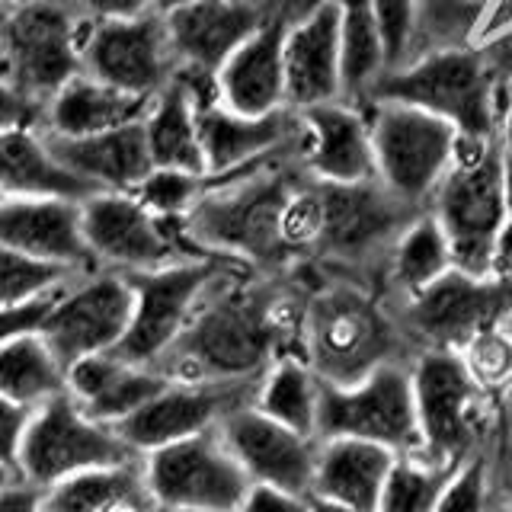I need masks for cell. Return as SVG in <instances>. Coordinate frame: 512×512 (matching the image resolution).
<instances>
[{"label":"cell","instance_id":"603a6c76","mask_svg":"<svg viewBox=\"0 0 512 512\" xmlns=\"http://www.w3.org/2000/svg\"><path fill=\"white\" fill-rule=\"evenodd\" d=\"M304 151L301 164L320 183H368L378 180L372 128L365 106L336 100L301 109Z\"/></svg>","mask_w":512,"mask_h":512},{"label":"cell","instance_id":"60d3db41","mask_svg":"<svg viewBox=\"0 0 512 512\" xmlns=\"http://www.w3.org/2000/svg\"><path fill=\"white\" fill-rule=\"evenodd\" d=\"M464 362H468L471 375L484 384V388L500 397L509 384H512V327H496L484 336H477V340L461 349Z\"/></svg>","mask_w":512,"mask_h":512},{"label":"cell","instance_id":"277c9868","mask_svg":"<svg viewBox=\"0 0 512 512\" xmlns=\"http://www.w3.org/2000/svg\"><path fill=\"white\" fill-rule=\"evenodd\" d=\"M420 458L445 471L496 448V397L480 384L461 352L420 349L410 362Z\"/></svg>","mask_w":512,"mask_h":512},{"label":"cell","instance_id":"30bf717a","mask_svg":"<svg viewBox=\"0 0 512 512\" xmlns=\"http://www.w3.org/2000/svg\"><path fill=\"white\" fill-rule=\"evenodd\" d=\"M234 266L244 263L224 256H196L151 272H122L135 292V314L125 340L112 352L132 365L154 368L183 336L208 288Z\"/></svg>","mask_w":512,"mask_h":512},{"label":"cell","instance_id":"9c48e42d","mask_svg":"<svg viewBox=\"0 0 512 512\" xmlns=\"http://www.w3.org/2000/svg\"><path fill=\"white\" fill-rule=\"evenodd\" d=\"M378 180L397 199L429 212L458 151V128L442 116L407 103H368Z\"/></svg>","mask_w":512,"mask_h":512},{"label":"cell","instance_id":"f1b7e54d","mask_svg":"<svg viewBox=\"0 0 512 512\" xmlns=\"http://www.w3.org/2000/svg\"><path fill=\"white\" fill-rule=\"evenodd\" d=\"M0 192L7 199H71L87 202L96 189L58 164L42 128L0 132Z\"/></svg>","mask_w":512,"mask_h":512},{"label":"cell","instance_id":"7dc6e473","mask_svg":"<svg viewBox=\"0 0 512 512\" xmlns=\"http://www.w3.org/2000/svg\"><path fill=\"white\" fill-rule=\"evenodd\" d=\"M0 512H48L45 490L16 474L0 487Z\"/></svg>","mask_w":512,"mask_h":512},{"label":"cell","instance_id":"7a4b0ae2","mask_svg":"<svg viewBox=\"0 0 512 512\" xmlns=\"http://www.w3.org/2000/svg\"><path fill=\"white\" fill-rule=\"evenodd\" d=\"M509 96L512 26L474 45L445 48L397 71H384L368 103H407L452 122L461 138L493 141L500 138Z\"/></svg>","mask_w":512,"mask_h":512},{"label":"cell","instance_id":"7bdbcfd3","mask_svg":"<svg viewBox=\"0 0 512 512\" xmlns=\"http://www.w3.org/2000/svg\"><path fill=\"white\" fill-rule=\"evenodd\" d=\"M58 292L36 298V301H26V304H0V346L20 340V336H26V333H39L48 311H52Z\"/></svg>","mask_w":512,"mask_h":512},{"label":"cell","instance_id":"cb8c5ba5","mask_svg":"<svg viewBox=\"0 0 512 512\" xmlns=\"http://www.w3.org/2000/svg\"><path fill=\"white\" fill-rule=\"evenodd\" d=\"M0 247L74 272L100 269L84 237L80 202L71 199H7L0 205Z\"/></svg>","mask_w":512,"mask_h":512},{"label":"cell","instance_id":"2e32d148","mask_svg":"<svg viewBox=\"0 0 512 512\" xmlns=\"http://www.w3.org/2000/svg\"><path fill=\"white\" fill-rule=\"evenodd\" d=\"M176 55L167 36L164 13L128 16V20L87 23L84 74L135 96H154L173 84Z\"/></svg>","mask_w":512,"mask_h":512},{"label":"cell","instance_id":"f35d334b","mask_svg":"<svg viewBox=\"0 0 512 512\" xmlns=\"http://www.w3.org/2000/svg\"><path fill=\"white\" fill-rule=\"evenodd\" d=\"M455 471L436 468L420 455H400L384 487L378 512H436L445 480Z\"/></svg>","mask_w":512,"mask_h":512},{"label":"cell","instance_id":"91938a15","mask_svg":"<svg viewBox=\"0 0 512 512\" xmlns=\"http://www.w3.org/2000/svg\"><path fill=\"white\" fill-rule=\"evenodd\" d=\"M7 7H10V0H0V26H4V13H7Z\"/></svg>","mask_w":512,"mask_h":512},{"label":"cell","instance_id":"83f0119b","mask_svg":"<svg viewBox=\"0 0 512 512\" xmlns=\"http://www.w3.org/2000/svg\"><path fill=\"white\" fill-rule=\"evenodd\" d=\"M148 109H151L148 96L125 93L90 74H77L71 84H64L45 103L42 132L64 135V138L100 135V132H112V128L144 122Z\"/></svg>","mask_w":512,"mask_h":512},{"label":"cell","instance_id":"7c38bea8","mask_svg":"<svg viewBox=\"0 0 512 512\" xmlns=\"http://www.w3.org/2000/svg\"><path fill=\"white\" fill-rule=\"evenodd\" d=\"M410 362L381 365L352 388L320 381L317 439H368L397 455H420Z\"/></svg>","mask_w":512,"mask_h":512},{"label":"cell","instance_id":"8fae6325","mask_svg":"<svg viewBox=\"0 0 512 512\" xmlns=\"http://www.w3.org/2000/svg\"><path fill=\"white\" fill-rule=\"evenodd\" d=\"M84 237L100 269L151 272L170 263L196 260L202 253L180 218H160L135 192H96L80 202Z\"/></svg>","mask_w":512,"mask_h":512},{"label":"cell","instance_id":"db71d44e","mask_svg":"<svg viewBox=\"0 0 512 512\" xmlns=\"http://www.w3.org/2000/svg\"><path fill=\"white\" fill-rule=\"evenodd\" d=\"M503 202H506V215L512 218V157L503 160Z\"/></svg>","mask_w":512,"mask_h":512},{"label":"cell","instance_id":"ffe728a7","mask_svg":"<svg viewBox=\"0 0 512 512\" xmlns=\"http://www.w3.org/2000/svg\"><path fill=\"white\" fill-rule=\"evenodd\" d=\"M199 135L208 180H224L285 151H304V122L292 106L269 112V116H240L224 103L202 106Z\"/></svg>","mask_w":512,"mask_h":512},{"label":"cell","instance_id":"7402d4cb","mask_svg":"<svg viewBox=\"0 0 512 512\" xmlns=\"http://www.w3.org/2000/svg\"><path fill=\"white\" fill-rule=\"evenodd\" d=\"M301 13L295 0H285L272 10L269 20L224 61L218 71L221 103L240 116H269L285 109V36Z\"/></svg>","mask_w":512,"mask_h":512},{"label":"cell","instance_id":"d6986e66","mask_svg":"<svg viewBox=\"0 0 512 512\" xmlns=\"http://www.w3.org/2000/svg\"><path fill=\"white\" fill-rule=\"evenodd\" d=\"M340 4L308 0L285 36V100L292 109H311L343 100Z\"/></svg>","mask_w":512,"mask_h":512},{"label":"cell","instance_id":"e575fe53","mask_svg":"<svg viewBox=\"0 0 512 512\" xmlns=\"http://www.w3.org/2000/svg\"><path fill=\"white\" fill-rule=\"evenodd\" d=\"M340 4V45H343V100L365 106L378 77L388 71L384 45L375 23L372 0H336Z\"/></svg>","mask_w":512,"mask_h":512},{"label":"cell","instance_id":"bcb514c9","mask_svg":"<svg viewBox=\"0 0 512 512\" xmlns=\"http://www.w3.org/2000/svg\"><path fill=\"white\" fill-rule=\"evenodd\" d=\"M237 512H311V500L301 493H288L279 487L253 484L247 500L240 503Z\"/></svg>","mask_w":512,"mask_h":512},{"label":"cell","instance_id":"6125c7cd","mask_svg":"<svg viewBox=\"0 0 512 512\" xmlns=\"http://www.w3.org/2000/svg\"><path fill=\"white\" fill-rule=\"evenodd\" d=\"M112 512H141V509H128V506H125V509H112Z\"/></svg>","mask_w":512,"mask_h":512},{"label":"cell","instance_id":"8992f818","mask_svg":"<svg viewBox=\"0 0 512 512\" xmlns=\"http://www.w3.org/2000/svg\"><path fill=\"white\" fill-rule=\"evenodd\" d=\"M503 144L500 138H458V151L429 212L436 215L452 247L455 269L468 276H493V247L506 224L503 202Z\"/></svg>","mask_w":512,"mask_h":512},{"label":"cell","instance_id":"9f6ffc18","mask_svg":"<svg viewBox=\"0 0 512 512\" xmlns=\"http://www.w3.org/2000/svg\"><path fill=\"white\" fill-rule=\"evenodd\" d=\"M183 4H192V0H157V10H160V13H167V10L183 7Z\"/></svg>","mask_w":512,"mask_h":512},{"label":"cell","instance_id":"f907efd6","mask_svg":"<svg viewBox=\"0 0 512 512\" xmlns=\"http://www.w3.org/2000/svg\"><path fill=\"white\" fill-rule=\"evenodd\" d=\"M500 144H503V154L512 157V96H509L506 116H503V125H500Z\"/></svg>","mask_w":512,"mask_h":512},{"label":"cell","instance_id":"f5cc1de1","mask_svg":"<svg viewBox=\"0 0 512 512\" xmlns=\"http://www.w3.org/2000/svg\"><path fill=\"white\" fill-rule=\"evenodd\" d=\"M493 452H496V464H500L506 474H512V436L503 439V442H496Z\"/></svg>","mask_w":512,"mask_h":512},{"label":"cell","instance_id":"11a10c76","mask_svg":"<svg viewBox=\"0 0 512 512\" xmlns=\"http://www.w3.org/2000/svg\"><path fill=\"white\" fill-rule=\"evenodd\" d=\"M500 471H503V468H500ZM503 477H506V503H503L500 512H512V474L503 471Z\"/></svg>","mask_w":512,"mask_h":512},{"label":"cell","instance_id":"836d02e7","mask_svg":"<svg viewBox=\"0 0 512 512\" xmlns=\"http://www.w3.org/2000/svg\"><path fill=\"white\" fill-rule=\"evenodd\" d=\"M269 420H276L301 436L317 439V413H320V378L301 356H282L269 365L253 400Z\"/></svg>","mask_w":512,"mask_h":512},{"label":"cell","instance_id":"6f0895ef","mask_svg":"<svg viewBox=\"0 0 512 512\" xmlns=\"http://www.w3.org/2000/svg\"><path fill=\"white\" fill-rule=\"evenodd\" d=\"M10 477H16V474H13V471H7V468H4V464H0V487H4V484H7V480H10Z\"/></svg>","mask_w":512,"mask_h":512},{"label":"cell","instance_id":"3957f363","mask_svg":"<svg viewBox=\"0 0 512 512\" xmlns=\"http://www.w3.org/2000/svg\"><path fill=\"white\" fill-rule=\"evenodd\" d=\"M320 272L308 282L301 317V359L336 388H352L388 362L416 356L384 292L349 276Z\"/></svg>","mask_w":512,"mask_h":512},{"label":"cell","instance_id":"e7e4bbea","mask_svg":"<svg viewBox=\"0 0 512 512\" xmlns=\"http://www.w3.org/2000/svg\"><path fill=\"white\" fill-rule=\"evenodd\" d=\"M7 202V196H4V192H0V205H4Z\"/></svg>","mask_w":512,"mask_h":512},{"label":"cell","instance_id":"6da1fadb","mask_svg":"<svg viewBox=\"0 0 512 512\" xmlns=\"http://www.w3.org/2000/svg\"><path fill=\"white\" fill-rule=\"evenodd\" d=\"M308 176L301 154L285 151L224 180H208L205 196L183 218L189 240L202 253L237 260L263 276H285L298 263L285 244L282 221Z\"/></svg>","mask_w":512,"mask_h":512},{"label":"cell","instance_id":"94428289","mask_svg":"<svg viewBox=\"0 0 512 512\" xmlns=\"http://www.w3.org/2000/svg\"><path fill=\"white\" fill-rule=\"evenodd\" d=\"M151 512H183V509H167V506H154Z\"/></svg>","mask_w":512,"mask_h":512},{"label":"cell","instance_id":"4dcf8cb0","mask_svg":"<svg viewBox=\"0 0 512 512\" xmlns=\"http://www.w3.org/2000/svg\"><path fill=\"white\" fill-rule=\"evenodd\" d=\"M48 512H112V509H141L151 512L154 500L144 480V458L112 464V468L80 471L61 484L45 490Z\"/></svg>","mask_w":512,"mask_h":512},{"label":"cell","instance_id":"4fadbf2b","mask_svg":"<svg viewBox=\"0 0 512 512\" xmlns=\"http://www.w3.org/2000/svg\"><path fill=\"white\" fill-rule=\"evenodd\" d=\"M135 458L144 455L119 436L116 426L96 423L71 394H61L32 413L20 452V477L48 490L80 471L112 468Z\"/></svg>","mask_w":512,"mask_h":512},{"label":"cell","instance_id":"52a82bcc","mask_svg":"<svg viewBox=\"0 0 512 512\" xmlns=\"http://www.w3.org/2000/svg\"><path fill=\"white\" fill-rule=\"evenodd\" d=\"M87 23L58 0H10L0 26V71L42 106L84 74Z\"/></svg>","mask_w":512,"mask_h":512},{"label":"cell","instance_id":"74e56055","mask_svg":"<svg viewBox=\"0 0 512 512\" xmlns=\"http://www.w3.org/2000/svg\"><path fill=\"white\" fill-rule=\"evenodd\" d=\"M77 276H87V272H74L68 266L45 263L20 250L0 247V304H26L45 298Z\"/></svg>","mask_w":512,"mask_h":512},{"label":"cell","instance_id":"484cf974","mask_svg":"<svg viewBox=\"0 0 512 512\" xmlns=\"http://www.w3.org/2000/svg\"><path fill=\"white\" fill-rule=\"evenodd\" d=\"M68 394L77 407L96 423L119 426L132 413H138L151 397L167 388L170 378L148 365H132L116 352H96L68 365Z\"/></svg>","mask_w":512,"mask_h":512},{"label":"cell","instance_id":"b9f144b4","mask_svg":"<svg viewBox=\"0 0 512 512\" xmlns=\"http://www.w3.org/2000/svg\"><path fill=\"white\" fill-rule=\"evenodd\" d=\"M32 413L36 410L0 394V464L13 474H20V452L26 442V429L32 423Z\"/></svg>","mask_w":512,"mask_h":512},{"label":"cell","instance_id":"44dd1931","mask_svg":"<svg viewBox=\"0 0 512 512\" xmlns=\"http://www.w3.org/2000/svg\"><path fill=\"white\" fill-rule=\"evenodd\" d=\"M272 16L256 0H192L164 13L167 36L180 68L192 74H212L224 68L240 45Z\"/></svg>","mask_w":512,"mask_h":512},{"label":"cell","instance_id":"d4e9b609","mask_svg":"<svg viewBox=\"0 0 512 512\" xmlns=\"http://www.w3.org/2000/svg\"><path fill=\"white\" fill-rule=\"evenodd\" d=\"M45 141L58 164L96 192H135L144 176L154 170L144 122L84 138L45 135Z\"/></svg>","mask_w":512,"mask_h":512},{"label":"cell","instance_id":"ab89813d","mask_svg":"<svg viewBox=\"0 0 512 512\" xmlns=\"http://www.w3.org/2000/svg\"><path fill=\"white\" fill-rule=\"evenodd\" d=\"M208 189V176L154 167L135 189V196L160 218H186Z\"/></svg>","mask_w":512,"mask_h":512},{"label":"cell","instance_id":"d6a6232c","mask_svg":"<svg viewBox=\"0 0 512 512\" xmlns=\"http://www.w3.org/2000/svg\"><path fill=\"white\" fill-rule=\"evenodd\" d=\"M68 368L42 340V333H26L0 346V394L29 410L68 394Z\"/></svg>","mask_w":512,"mask_h":512},{"label":"cell","instance_id":"ee69618b","mask_svg":"<svg viewBox=\"0 0 512 512\" xmlns=\"http://www.w3.org/2000/svg\"><path fill=\"white\" fill-rule=\"evenodd\" d=\"M45 106L23 93L13 80L0 71V132L10 128H42Z\"/></svg>","mask_w":512,"mask_h":512},{"label":"cell","instance_id":"680465c9","mask_svg":"<svg viewBox=\"0 0 512 512\" xmlns=\"http://www.w3.org/2000/svg\"><path fill=\"white\" fill-rule=\"evenodd\" d=\"M256 4H263V7H269V10H276L279 4H285V0H256Z\"/></svg>","mask_w":512,"mask_h":512},{"label":"cell","instance_id":"816d5d0a","mask_svg":"<svg viewBox=\"0 0 512 512\" xmlns=\"http://www.w3.org/2000/svg\"><path fill=\"white\" fill-rule=\"evenodd\" d=\"M311 500V512H356L352 506H343L336 500H327V496H308Z\"/></svg>","mask_w":512,"mask_h":512},{"label":"cell","instance_id":"c3c4849f","mask_svg":"<svg viewBox=\"0 0 512 512\" xmlns=\"http://www.w3.org/2000/svg\"><path fill=\"white\" fill-rule=\"evenodd\" d=\"M493 276L512 282V218H506L500 237H496V247H493Z\"/></svg>","mask_w":512,"mask_h":512},{"label":"cell","instance_id":"ac0fdd59","mask_svg":"<svg viewBox=\"0 0 512 512\" xmlns=\"http://www.w3.org/2000/svg\"><path fill=\"white\" fill-rule=\"evenodd\" d=\"M218 432L253 484L311 496L320 439L301 436V432L269 420L253 404L234 410L218 426Z\"/></svg>","mask_w":512,"mask_h":512},{"label":"cell","instance_id":"681fc988","mask_svg":"<svg viewBox=\"0 0 512 512\" xmlns=\"http://www.w3.org/2000/svg\"><path fill=\"white\" fill-rule=\"evenodd\" d=\"M509 327H512V320H509ZM496 442H503V439H509L512 436V384L509 388L496 397Z\"/></svg>","mask_w":512,"mask_h":512},{"label":"cell","instance_id":"5b68a950","mask_svg":"<svg viewBox=\"0 0 512 512\" xmlns=\"http://www.w3.org/2000/svg\"><path fill=\"white\" fill-rule=\"evenodd\" d=\"M320 228L311 263L333 276H349L384 292V272L397 237L423 215L381 180L320 183Z\"/></svg>","mask_w":512,"mask_h":512},{"label":"cell","instance_id":"be15d7a7","mask_svg":"<svg viewBox=\"0 0 512 512\" xmlns=\"http://www.w3.org/2000/svg\"><path fill=\"white\" fill-rule=\"evenodd\" d=\"M295 4H298V7L304 10V4H308V0H295Z\"/></svg>","mask_w":512,"mask_h":512},{"label":"cell","instance_id":"d590c367","mask_svg":"<svg viewBox=\"0 0 512 512\" xmlns=\"http://www.w3.org/2000/svg\"><path fill=\"white\" fill-rule=\"evenodd\" d=\"M496 0H416L413 58H423L445 48L474 45L484 36V26Z\"/></svg>","mask_w":512,"mask_h":512},{"label":"cell","instance_id":"1f68e13d","mask_svg":"<svg viewBox=\"0 0 512 512\" xmlns=\"http://www.w3.org/2000/svg\"><path fill=\"white\" fill-rule=\"evenodd\" d=\"M448 269H455L452 247L432 212H423L407 224V231L397 237L388 256V272H384V295L388 298H410L423 292Z\"/></svg>","mask_w":512,"mask_h":512},{"label":"cell","instance_id":"e0dca14e","mask_svg":"<svg viewBox=\"0 0 512 512\" xmlns=\"http://www.w3.org/2000/svg\"><path fill=\"white\" fill-rule=\"evenodd\" d=\"M263 378L244 381H170L138 413L116 426L138 455L218 429L234 410L256 400Z\"/></svg>","mask_w":512,"mask_h":512},{"label":"cell","instance_id":"8d00e7d4","mask_svg":"<svg viewBox=\"0 0 512 512\" xmlns=\"http://www.w3.org/2000/svg\"><path fill=\"white\" fill-rule=\"evenodd\" d=\"M506 503V477L496 452L474 455L445 480L436 512H500Z\"/></svg>","mask_w":512,"mask_h":512},{"label":"cell","instance_id":"f6af8a7d","mask_svg":"<svg viewBox=\"0 0 512 512\" xmlns=\"http://www.w3.org/2000/svg\"><path fill=\"white\" fill-rule=\"evenodd\" d=\"M84 23L103 20H128V16H144L157 10V0H58Z\"/></svg>","mask_w":512,"mask_h":512},{"label":"cell","instance_id":"ba28073f","mask_svg":"<svg viewBox=\"0 0 512 512\" xmlns=\"http://www.w3.org/2000/svg\"><path fill=\"white\" fill-rule=\"evenodd\" d=\"M397 324L413 349H468L477 336L512 320V282L477 279L461 269H448L423 292L410 298H388Z\"/></svg>","mask_w":512,"mask_h":512},{"label":"cell","instance_id":"9a60e30c","mask_svg":"<svg viewBox=\"0 0 512 512\" xmlns=\"http://www.w3.org/2000/svg\"><path fill=\"white\" fill-rule=\"evenodd\" d=\"M132 314L135 292L122 272L93 269L61 288L39 333L68 368L77 359L116 349L125 340Z\"/></svg>","mask_w":512,"mask_h":512},{"label":"cell","instance_id":"4316f807","mask_svg":"<svg viewBox=\"0 0 512 512\" xmlns=\"http://www.w3.org/2000/svg\"><path fill=\"white\" fill-rule=\"evenodd\" d=\"M397 458L394 448L368 439H324L311 496H327L356 512H378Z\"/></svg>","mask_w":512,"mask_h":512},{"label":"cell","instance_id":"f546056e","mask_svg":"<svg viewBox=\"0 0 512 512\" xmlns=\"http://www.w3.org/2000/svg\"><path fill=\"white\" fill-rule=\"evenodd\" d=\"M144 135H148L154 167L208 176L199 135V106L176 77L151 100L148 116H144Z\"/></svg>","mask_w":512,"mask_h":512},{"label":"cell","instance_id":"5bb4252c","mask_svg":"<svg viewBox=\"0 0 512 512\" xmlns=\"http://www.w3.org/2000/svg\"><path fill=\"white\" fill-rule=\"evenodd\" d=\"M144 480L154 506L183 512H237L253 487L218 429L144 455Z\"/></svg>","mask_w":512,"mask_h":512}]
</instances>
